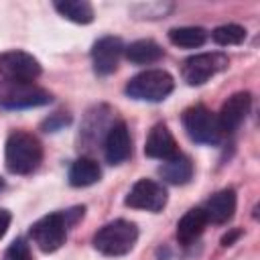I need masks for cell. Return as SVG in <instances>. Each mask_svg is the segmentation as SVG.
Listing matches in <instances>:
<instances>
[{"instance_id": "1", "label": "cell", "mask_w": 260, "mask_h": 260, "mask_svg": "<svg viewBox=\"0 0 260 260\" xmlns=\"http://www.w3.org/2000/svg\"><path fill=\"white\" fill-rule=\"evenodd\" d=\"M43 158V146L39 138L24 130H14L6 140L4 160L6 169L14 175H28L32 173Z\"/></svg>"}, {"instance_id": "3", "label": "cell", "mask_w": 260, "mask_h": 260, "mask_svg": "<svg viewBox=\"0 0 260 260\" xmlns=\"http://www.w3.org/2000/svg\"><path fill=\"white\" fill-rule=\"evenodd\" d=\"M175 87V79L165 69H146L126 83V95L142 102H162Z\"/></svg>"}, {"instance_id": "10", "label": "cell", "mask_w": 260, "mask_h": 260, "mask_svg": "<svg viewBox=\"0 0 260 260\" xmlns=\"http://www.w3.org/2000/svg\"><path fill=\"white\" fill-rule=\"evenodd\" d=\"M124 53V45L118 37H102L91 47L93 71L98 75H110L116 71L118 61Z\"/></svg>"}, {"instance_id": "18", "label": "cell", "mask_w": 260, "mask_h": 260, "mask_svg": "<svg viewBox=\"0 0 260 260\" xmlns=\"http://www.w3.org/2000/svg\"><path fill=\"white\" fill-rule=\"evenodd\" d=\"M124 55L130 63H138V65H148V63H154L158 61L165 51L158 43H154L152 39H140V41H134L130 43L128 47H124Z\"/></svg>"}, {"instance_id": "12", "label": "cell", "mask_w": 260, "mask_h": 260, "mask_svg": "<svg viewBox=\"0 0 260 260\" xmlns=\"http://www.w3.org/2000/svg\"><path fill=\"white\" fill-rule=\"evenodd\" d=\"M104 154L110 165H120L130 158L132 154V136L126 122H116L108 128L104 140Z\"/></svg>"}, {"instance_id": "15", "label": "cell", "mask_w": 260, "mask_h": 260, "mask_svg": "<svg viewBox=\"0 0 260 260\" xmlns=\"http://www.w3.org/2000/svg\"><path fill=\"white\" fill-rule=\"evenodd\" d=\"M207 215L203 211V207H191L177 223V240L181 244H191L193 240H197L207 225Z\"/></svg>"}, {"instance_id": "26", "label": "cell", "mask_w": 260, "mask_h": 260, "mask_svg": "<svg viewBox=\"0 0 260 260\" xmlns=\"http://www.w3.org/2000/svg\"><path fill=\"white\" fill-rule=\"evenodd\" d=\"M2 189H4V179L0 177V191H2Z\"/></svg>"}, {"instance_id": "17", "label": "cell", "mask_w": 260, "mask_h": 260, "mask_svg": "<svg viewBox=\"0 0 260 260\" xmlns=\"http://www.w3.org/2000/svg\"><path fill=\"white\" fill-rule=\"evenodd\" d=\"M102 177V169L98 165V160L93 158H87V156H81L77 158L71 167H69V185L73 187H89L93 183H98Z\"/></svg>"}, {"instance_id": "16", "label": "cell", "mask_w": 260, "mask_h": 260, "mask_svg": "<svg viewBox=\"0 0 260 260\" xmlns=\"http://www.w3.org/2000/svg\"><path fill=\"white\" fill-rule=\"evenodd\" d=\"M158 175L167 181V183H173V185H185L191 181L193 177V162L189 156L185 154H177L169 160H162V165L158 167Z\"/></svg>"}, {"instance_id": "11", "label": "cell", "mask_w": 260, "mask_h": 260, "mask_svg": "<svg viewBox=\"0 0 260 260\" xmlns=\"http://www.w3.org/2000/svg\"><path fill=\"white\" fill-rule=\"evenodd\" d=\"M250 106H252V95L248 91H238L234 95H230L219 114H217V124H219V130L221 134L223 132H234L240 128V124L246 120L248 112H250Z\"/></svg>"}, {"instance_id": "24", "label": "cell", "mask_w": 260, "mask_h": 260, "mask_svg": "<svg viewBox=\"0 0 260 260\" xmlns=\"http://www.w3.org/2000/svg\"><path fill=\"white\" fill-rule=\"evenodd\" d=\"M10 219H12L10 211L0 207V238H2V236L8 232V228H10Z\"/></svg>"}, {"instance_id": "7", "label": "cell", "mask_w": 260, "mask_h": 260, "mask_svg": "<svg viewBox=\"0 0 260 260\" xmlns=\"http://www.w3.org/2000/svg\"><path fill=\"white\" fill-rule=\"evenodd\" d=\"M53 95L37 87L32 83H12L6 81L0 87V106L6 110H24V108H39L51 104Z\"/></svg>"}, {"instance_id": "9", "label": "cell", "mask_w": 260, "mask_h": 260, "mask_svg": "<svg viewBox=\"0 0 260 260\" xmlns=\"http://www.w3.org/2000/svg\"><path fill=\"white\" fill-rule=\"evenodd\" d=\"M124 203L128 207H132V209L158 213L167 205V191H165V187L160 183H156L152 179H138L130 187Z\"/></svg>"}, {"instance_id": "25", "label": "cell", "mask_w": 260, "mask_h": 260, "mask_svg": "<svg viewBox=\"0 0 260 260\" xmlns=\"http://www.w3.org/2000/svg\"><path fill=\"white\" fill-rule=\"evenodd\" d=\"M240 236H242V232H240V230H232L230 234H225V236L221 238V246H232Z\"/></svg>"}, {"instance_id": "5", "label": "cell", "mask_w": 260, "mask_h": 260, "mask_svg": "<svg viewBox=\"0 0 260 260\" xmlns=\"http://www.w3.org/2000/svg\"><path fill=\"white\" fill-rule=\"evenodd\" d=\"M228 57L223 53H199L181 63V77L187 85H203L213 75L228 69Z\"/></svg>"}, {"instance_id": "20", "label": "cell", "mask_w": 260, "mask_h": 260, "mask_svg": "<svg viewBox=\"0 0 260 260\" xmlns=\"http://www.w3.org/2000/svg\"><path fill=\"white\" fill-rule=\"evenodd\" d=\"M169 41L183 49H195L207 41V30L201 26H175L169 30Z\"/></svg>"}, {"instance_id": "19", "label": "cell", "mask_w": 260, "mask_h": 260, "mask_svg": "<svg viewBox=\"0 0 260 260\" xmlns=\"http://www.w3.org/2000/svg\"><path fill=\"white\" fill-rule=\"evenodd\" d=\"M55 10L67 20L77 24H89L93 20V8L85 0H61L55 2Z\"/></svg>"}, {"instance_id": "22", "label": "cell", "mask_w": 260, "mask_h": 260, "mask_svg": "<svg viewBox=\"0 0 260 260\" xmlns=\"http://www.w3.org/2000/svg\"><path fill=\"white\" fill-rule=\"evenodd\" d=\"M4 260H32V254H30L28 244H26L22 238H16V240L8 246V250H6V254H4Z\"/></svg>"}, {"instance_id": "14", "label": "cell", "mask_w": 260, "mask_h": 260, "mask_svg": "<svg viewBox=\"0 0 260 260\" xmlns=\"http://www.w3.org/2000/svg\"><path fill=\"white\" fill-rule=\"evenodd\" d=\"M236 203H238V197H236V191L232 187H225L217 193H213L207 201H205V215H207V221H213V223H228L232 217H234V211H236Z\"/></svg>"}, {"instance_id": "13", "label": "cell", "mask_w": 260, "mask_h": 260, "mask_svg": "<svg viewBox=\"0 0 260 260\" xmlns=\"http://www.w3.org/2000/svg\"><path fill=\"white\" fill-rule=\"evenodd\" d=\"M144 154L148 158H156V160H169L179 154L177 140L171 134V130L167 128V124H154L150 128L146 144H144Z\"/></svg>"}, {"instance_id": "2", "label": "cell", "mask_w": 260, "mask_h": 260, "mask_svg": "<svg viewBox=\"0 0 260 260\" xmlns=\"http://www.w3.org/2000/svg\"><path fill=\"white\" fill-rule=\"evenodd\" d=\"M136 240H138L136 223L128 219H114L95 232L93 248L106 256H124L134 248Z\"/></svg>"}, {"instance_id": "8", "label": "cell", "mask_w": 260, "mask_h": 260, "mask_svg": "<svg viewBox=\"0 0 260 260\" xmlns=\"http://www.w3.org/2000/svg\"><path fill=\"white\" fill-rule=\"evenodd\" d=\"M0 75L12 83H32L41 75V63L24 51L0 53Z\"/></svg>"}, {"instance_id": "21", "label": "cell", "mask_w": 260, "mask_h": 260, "mask_svg": "<svg viewBox=\"0 0 260 260\" xmlns=\"http://www.w3.org/2000/svg\"><path fill=\"white\" fill-rule=\"evenodd\" d=\"M211 39L221 45V47H230V45H240L246 41V28L240 24H221L217 28H213Z\"/></svg>"}, {"instance_id": "6", "label": "cell", "mask_w": 260, "mask_h": 260, "mask_svg": "<svg viewBox=\"0 0 260 260\" xmlns=\"http://www.w3.org/2000/svg\"><path fill=\"white\" fill-rule=\"evenodd\" d=\"M67 228L69 223L65 219V213H49L30 225V238L41 252L51 254L65 244Z\"/></svg>"}, {"instance_id": "4", "label": "cell", "mask_w": 260, "mask_h": 260, "mask_svg": "<svg viewBox=\"0 0 260 260\" xmlns=\"http://www.w3.org/2000/svg\"><path fill=\"white\" fill-rule=\"evenodd\" d=\"M183 128L197 144H215L221 138L217 116L205 106H191L183 112Z\"/></svg>"}, {"instance_id": "23", "label": "cell", "mask_w": 260, "mask_h": 260, "mask_svg": "<svg viewBox=\"0 0 260 260\" xmlns=\"http://www.w3.org/2000/svg\"><path fill=\"white\" fill-rule=\"evenodd\" d=\"M69 122H71L69 116L57 112V114H53L51 118H47V120L43 122V128H45V132H57V130H61L63 126H67Z\"/></svg>"}]
</instances>
